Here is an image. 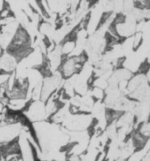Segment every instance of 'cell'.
I'll use <instances>...</instances> for the list:
<instances>
[]
</instances>
